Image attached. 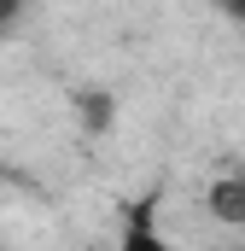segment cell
Listing matches in <instances>:
<instances>
[{"mask_svg": "<svg viewBox=\"0 0 245 251\" xmlns=\"http://www.w3.org/2000/svg\"><path fill=\"white\" fill-rule=\"evenodd\" d=\"M216 6H222V12H228L234 24H245V0H216Z\"/></svg>", "mask_w": 245, "mask_h": 251, "instance_id": "cell-4", "label": "cell"}, {"mask_svg": "<svg viewBox=\"0 0 245 251\" xmlns=\"http://www.w3.org/2000/svg\"><path fill=\"white\" fill-rule=\"evenodd\" d=\"M204 210H210L216 222H228V228H245V176H222V181H210Z\"/></svg>", "mask_w": 245, "mask_h": 251, "instance_id": "cell-2", "label": "cell"}, {"mask_svg": "<svg viewBox=\"0 0 245 251\" xmlns=\"http://www.w3.org/2000/svg\"><path fill=\"white\" fill-rule=\"evenodd\" d=\"M117 251H181L164 228H158V199H140L128 204L122 216V234H117Z\"/></svg>", "mask_w": 245, "mask_h": 251, "instance_id": "cell-1", "label": "cell"}, {"mask_svg": "<svg viewBox=\"0 0 245 251\" xmlns=\"http://www.w3.org/2000/svg\"><path fill=\"white\" fill-rule=\"evenodd\" d=\"M24 24V0H0V35H12Z\"/></svg>", "mask_w": 245, "mask_h": 251, "instance_id": "cell-3", "label": "cell"}]
</instances>
